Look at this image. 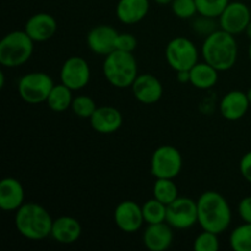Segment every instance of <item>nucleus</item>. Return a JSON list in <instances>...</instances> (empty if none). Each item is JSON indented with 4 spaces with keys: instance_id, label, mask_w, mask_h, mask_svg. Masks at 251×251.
Returning a JSON list of instances; mask_svg holds the SVG:
<instances>
[{
    "instance_id": "f257e3e1",
    "label": "nucleus",
    "mask_w": 251,
    "mask_h": 251,
    "mask_svg": "<svg viewBox=\"0 0 251 251\" xmlns=\"http://www.w3.org/2000/svg\"><path fill=\"white\" fill-rule=\"evenodd\" d=\"M198 225L202 230L222 234L232 223V208L227 199L217 191L208 190L198 199Z\"/></svg>"
},
{
    "instance_id": "f03ea898",
    "label": "nucleus",
    "mask_w": 251,
    "mask_h": 251,
    "mask_svg": "<svg viewBox=\"0 0 251 251\" xmlns=\"http://www.w3.org/2000/svg\"><path fill=\"white\" fill-rule=\"evenodd\" d=\"M202 59L217 69L218 71H228L238 60V43L235 36L218 28L210 36L205 37L201 46Z\"/></svg>"
},
{
    "instance_id": "7ed1b4c3",
    "label": "nucleus",
    "mask_w": 251,
    "mask_h": 251,
    "mask_svg": "<svg viewBox=\"0 0 251 251\" xmlns=\"http://www.w3.org/2000/svg\"><path fill=\"white\" fill-rule=\"evenodd\" d=\"M53 218L37 202H25L15 212V227L19 234L28 240L38 242L50 237Z\"/></svg>"
},
{
    "instance_id": "20e7f679",
    "label": "nucleus",
    "mask_w": 251,
    "mask_h": 251,
    "mask_svg": "<svg viewBox=\"0 0 251 251\" xmlns=\"http://www.w3.org/2000/svg\"><path fill=\"white\" fill-rule=\"evenodd\" d=\"M102 70L105 80L113 87L120 90L131 87L139 76V68L134 54L117 49L104 56Z\"/></svg>"
},
{
    "instance_id": "39448f33",
    "label": "nucleus",
    "mask_w": 251,
    "mask_h": 251,
    "mask_svg": "<svg viewBox=\"0 0 251 251\" xmlns=\"http://www.w3.org/2000/svg\"><path fill=\"white\" fill-rule=\"evenodd\" d=\"M34 41L24 31H12L0 41V64L4 68L22 66L31 59Z\"/></svg>"
},
{
    "instance_id": "423d86ee",
    "label": "nucleus",
    "mask_w": 251,
    "mask_h": 251,
    "mask_svg": "<svg viewBox=\"0 0 251 251\" xmlns=\"http://www.w3.org/2000/svg\"><path fill=\"white\" fill-rule=\"evenodd\" d=\"M54 81L48 74L42 71L25 74L17 83V91L20 97L28 104H39L47 102L51 88L54 87Z\"/></svg>"
},
{
    "instance_id": "0eeeda50",
    "label": "nucleus",
    "mask_w": 251,
    "mask_h": 251,
    "mask_svg": "<svg viewBox=\"0 0 251 251\" xmlns=\"http://www.w3.org/2000/svg\"><path fill=\"white\" fill-rule=\"evenodd\" d=\"M183 169V156L176 147L162 145L151 157V174L156 179H176Z\"/></svg>"
},
{
    "instance_id": "6e6552de",
    "label": "nucleus",
    "mask_w": 251,
    "mask_h": 251,
    "mask_svg": "<svg viewBox=\"0 0 251 251\" xmlns=\"http://www.w3.org/2000/svg\"><path fill=\"white\" fill-rule=\"evenodd\" d=\"M166 60L174 71L190 70L199 63V49L191 39L186 37H174L166 47Z\"/></svg>"
},
{
    "instance_id": "1a4fd4ad",
    "label": "nucleus",
    "mask_w": 251,
    "mask_h": 251,
    "mask_svg": "<svg viewBox=\"0 0 251 251\" xmlns=\"http://www.w3.org/2000/svg\"><path fill=\"white\" fill-rule=\"evenodd\" d=\"M166 222L178 230L193 228L198 223V202L190 198L179 196L167 206Z\"/></svg>"
},
{
    "instance_id": "9d476101",
    "label": "nucleus",
    "mask_w": 251,
    "mask_h": 251,
    "mask_svg": "<svg viewBox=\"0 0 251 251\" xmlns=\"http://www.w3.org/2000/svg\"><path fill=\"white\" fill-rule=\"evenodd\" d=\"M91 68L81 56H70L60 69V82L73 91H80L90 83Z\"/></svg>"
},
{
    "instance_id": "9b49d317",
    "label": "nucleus",
    "mask_w": 251,
    "mask_h": 251,
    "mask_svg": "<svg viewBox=\"0 0 251 251\" xmlns=\"http://www.w3.org/2000/svg\"><path fill=\"white\" fill-rule=\"evenodd\" d=\"M251 21V11L247 4L242 1H230L218 17L220 28L237 36L247 29Z\"/></svg>"
},
{
    "instance_id": "f8f14e48",
    "label": "nucleus",
    "mask_w": 251,
    "mask_h": 251,
    "mask_svg": "<svg viewBox=\"0 0 251 251\" xmlns=\"http://www.w3.org/2000/svg\"><path fill=\"white\" fill-rule=\"evenodd\" d=\"M114 223L122 232L136 233L145 223L142 206L132 200H125L118 203L114 210Z\"/></svg>"
},
{
    "instance_id": "ddd939ff",
    "label": "nucleus",
    "mask_w": 251,
    "mask_h": 251,
    "mask_svg": "<svg viewBox=\"0 0 251 251\" xmlns=\"http://www.w3.org/2000/svg\"><path fill=\"white\" fill-rule=\"evenodd\" d=\"M131 91L142 104H154L163 96V85L152 74H141L132 83Z\"/></svg>"
},
{
    "instance_id": "4468645a",
    "label": "nucleus",
    "mask_w": 251,
    "mask_h": 251,
    "mask_svg": "<svg viewBox=\"0 0 251 251\" xmlns=\"http://www.w3.org/2000/svg\"><path fill=\"white\" fill-rule=\"evenodd\" d=\"M117 29L108 25H100L91 29L86 37L87 47L97 55L107 56L115 50V41L118 37Z\"/></svg>"
},
{
    "instance_id": "2eb2a0df",
    "label": "nucleus",
    "mask_w": 251,
    "mask_h": 251,
    "mask_svg": "<svg viewBox=\"0 0 251 251\" xmlns=\"http://www.w3.org/2000/svg\"><path fill=\"white\" fill-rule=\"evenodd\" d=\"M90 124L98 134H114L122 127L123 114L117 108L110 107V105H102V107H97L92 117L90 118Z\"/></svg>"
},
{
    "instance_id": "dca6fc26",
    "label": "nucleus",
    "mask_w": 251,
    "mask_h": 251,
    "mask_svg": "<svg viewBox=\"0 0 251 251\" xmlns=\"http://www.w3.org/2000/svg\"><path fill=\"white\" fill-rule=\"evenodd\" d=\"M24 29L34 42H46L53 38L58 29V24L53 15L37 12L27 20Z\"/></svg>"
},
{
    "instance_id": "f3484780",
    "label": "nucleus",
    "mask_w": 251,
    "mask_h": 251,
    "mask_svg": "<svg viewBox=\"0 0 251 251\" xmlns=\"http://www.w3.org/2000/svg\"><path fill=\"white\" fill-rule=\"evenodd\" d=\"M174 228L167 222L147 225L142 234V243L150 251H164L171 248L174 240Z\"/></svg>"
},
{
    "instance_id": "a211bd4d",
    "label": "nucleus",
    "mask_w": 251,
    "mask_h": 251,
    "mask_svg": "<svg viewBox=\"0 0 251 251\" xmlns=\"http://www.w3.org/2000/svg\"><path fill=\"white\" fill-rule=\"evenodd\" d=\"M247 92L233 90L226 93L220 102V113L225 119L235 122L244 117L250 107Z\"/></svg>"
},
{
    "instance_id": "6ab92c4d",
    "label": "nucleus",
    "mask_w": 251,
    "mask_h": 251,
    "mask_svg": "<svg viewBox=\"0 0 251 251\" xmlns=\"http://www.w3.org/2000/svg\"><path fill=\"white\" fill-rule=\"evenodd\" d=\"M25 203V189L21 181L7 176L0 181V208L6 212H16Z\"/></svg>"
},
{
    "instance_id": "aec40b11",
    "label": "nucleus",
    "mask_w": 251,
    "mask_h": 251,
    "mask_svg": "<svg viewBox=\"0 0 251 251\" xmlns=\"http://www.w3.org/2000/svg\"><path fill=\"white\" fill-rule=\"evenodd\" d=\"M82 234V226L71 216H60L53 221L50 237L59 244L69 245L77 242Z\"/></svg>"
},
{
    "instance_id": "412c9836",
    "label": "nucleus",
    "mask_w": 251,
    "mask_h": 251,
    "mask_svg": "<svg viewBox=\"0 0 251 251\" xmlns=\"http://www.w3.org/2000/svg\"><path fill=\"white\" fill-rule=\"evenodd\" d=\"M149 11L150 0H119L115 7L117 19L125 25L139 24Z\"/></svg>"
},
{
    "instance_id": "4be33fe9",
    "label": "nucleus",
    "mask_w": 251,
    "mask_h": 251,
    "mask_svg": "<svg viewBox=\"0 0 251 251\" xmlns=\"http://www.w3.org/2000/svg\"><path fill=\"white\" fill-rule=\"evenodd\" d=\"M189 73H190V83L199 90H210V88L215 87L216 83L218 82L220 71L206 63L205 60L202 63L199 61L198 64H195L189 70Z\"/></svg>"
},
{
    "instance_id": "5701e85b",
    "label": "nucleus",
    "mask_w": 251,
    "mask_h": 251,
    "mask_svg": "<svg viewBox=\"0 0 251 251\" xmlns=\"http://www.w3.org/2000/svg\"><path fill=\"white\" fill-rule=\"evenodd\" d=\"M73 90L66 87L61 82L60 85H54L50 93H49L48 98H47V105L53 112H65L69 108H71V104H73Z\"/></svg>"
},
{
    "instance_id": "b1692460",
    "label": "nucleus",
    "mask_w": 251,
    "mask_h": 251,
    "mask_svg": "<svg viewBox=\"0 0 251 251\" xmlns=\"http://www.w3.org/2000/svg\"><path fill=\"white\" fill-rule=\"evenodd\" d=\"M153 198L168 206L179 198V189L174 179H156L152 189Z\"/></svg>"
},
{
    "instance_id": "393cba45",
    "label": "nucleus",
    "mask_w": 251,
    "mask_h": 251,
    "mask_svg": "<svg viewBox=\"0 0 251 251\" xmlns=\"http://www.w3.org/2000/svg\"><path fill=\"white\" fill-rule=\"evenodd\" d=\"M145 223L147 225H156V223L166 222L167 220V205L152 198L142 205Z\"/></svg>"
},
{
    "instance_id": "a878e982",
    "label": "nucleus",
    "mask_w": 251,
    "mask_h": 251,
    "mask_svg": "<svg viewBox=\"0 0 251 251\" xmlns=\"http://www.w3.org/2000/svg\"><path fill=\"white\" fill-rule=\"evenodd\" d=\"M229 245L234 251H251V223L244 222L232 230Z\"/></svg>"
},
{
    "instance_id": "bb28decb",
    "label": "nucleus",
    "mask_w": 251,
    "mask_h": 251,
    "mask_svg": "<svg viewBox=\"0 0 251 251\" xmlns=\"http://www.w3.org/2000/svg\"><path fill=\"white\" fill-rule=\"evenodd\" d=\"M96 109H97V104L90 96L80 95L77 97H74L71 110L76 117L81 119H90Z\"/></svg>"
},
{
    "instance_id": "cd10ccee",
    "label": "nucleus",
    "mask_w": 251,
    "mask_h": 251,
    "mask_svg": "<svg viewBox=\"0 0 251 251\" xmlns=\"http://www.w3.org/2000/svg\"><path fill=\"white\" fill-rule=\"evenodd\" d=\"M229 2L230 0H196L198 14L218 19Z\"/></svg>"
},
{
    "instance_id": "c85d7f7f",
    "label": "nucleus",
    "mask_w": 251,
    "mask_h": 251,
    "mask_svg": "<svg viewBox=\"0 0 251 251\" xmlns=\"http://www.w3.org/2000/svg\"><path fill=\"white\" fill-rule=\"evenodd\" d=\"M193 248L195 251H218L221 248L218 234L203 230L195 238Z\"/></svg>"
},
{
    "instance_id": "c756f323",
    "label": "nucleus",
    "mask_w": 251,
    "mask_h": 251,
    "mask_svg": "<svg viewBox=\"0 0 251 251\" xmlns=\"http://www.w3.org/2000/svg\"><path fill=\"white\" fill-rule=\"evenodd\" d=\"M172 11L178 19H193L198 14L196 0H173L171 4Z\"/></svg>"
},
{
    "instance_id": "7c9ffc66",
    "label": "nucleus",
    "mask_w": 251,
    "mask_h": 251,
    "mask_svg": "<svg viewBox=\"0 0 251 251\" xmlns=\"http://www.w3.org/2000/svg\"><path fill=\"white\" fill-rule=\"evenodd\" d=\"M215 20L216 19H213V17L203 16V15H199L198 17H193V24H191L193 31L195 33L200 34V36H210L216 29L220 28V27H217L220 25H217V22Z\"/></svg>"
},
{
    "instance_id": "2f4dec72",
    "label": "nucleus",
    "mask_w": 251,
    "mask_h": 251,
    "mask_svg": "<svg viewBox=\"0 0 251 251\" xmlns=\"http://www.w3.org/2000/svg\"><path fill=\"white\" fill-rule=\"evenodd\" d=\"M137 48V39L134 34L131 33H119L115 41V49L122 51H127V53H134L135 49Z\"/></svg>"
},
{
    "instance_id": "473e14b6",
    "label": "nucleus",
    "mask_w": 251,
    "mask_h": 251,
    "mask_svg": "<svg viewBox=\"0 0 251 251\" xmlns=\"http://www.w3.org/2000/svg\"><path fill=\"white\" fill-rule=\"evenodd\" d=\"M238 213L244 222L251 223V196H245L238 205Z\"/></svg>"
},
{
    "instance_id": "72a5a7b5",
    "label": "nucleus",
    "mask_w": 251,
    "mask_h": 251,
    "mask_svg": "<svg viewBox=\"0 0 251 251\" xmlns=\"http://www.w3.org/2000/svg\"><path fill=\"white\" fill-rule=\"evenodd\" d=\"M239 171L243 178L251 184V151L242 157L239 162Z\"/></svg>"
},
{
    "instance_id": "f704fd0d",
    "label": "nucleus",
    "mask_w": 251,
    "mask_h": 251,
    "mask_svg": "<svg viewBox=\"0 0 251 251\" xmlns=\"http://www.w3.org/2000/svg\"><path fill=\"white\" fill-rule=\"evenodd\" d=\"M176 81L179 83H190V73H189V70L176 71Z\"/></svg>"
},
{
    "instance_id": "c9c22d12",
    "label": "nucleus",
    "mask_w": 251,
    "mask_h": 251,
    "mask_svg": "<svg viewBox=\"0 0 251 251\" xmlns=\"http://www.w3.org/2000/svg\"><path fill=\"white\" fill-rule=\"evenodd\" d=\"M153 1L158 5H171L173 0H153Z\"/></svg>"
},
{
    "instance_id": "e433bc0d",
    "label": "nucleus",
    "mask_w": 251,
    "mask_h": 251,
    "mask_svg": "<svg viewBox=\"0 0 251 251\" xmlns=\"http://www.w3.org/2000/svg\"><path fill=\"white\" fill-rule=\"evenodd\" d=\"M5 86V74L0 71V88H4Z\"/></svg>"
},
{
    "instance_id": "4c0bfd02",
    "label": "nucleus",
    "mask_w": 251,
    "mask_h": 251,
    "mask_svg": "<svg viewBox=\"0 0 251 251\" xmlns=\"http://www.w3.org/2000/svg\"><path fill=\"white\" fill-rule=\"evenodd\" d=\"M245 33H247L248 38H249L250 41H251V21L249 22V25H248L247 29H245Z\"/></svg>"
},
{
    "instance_id": "58836bf2",
    "label": "nucleus",
    "mask_w": 251,
    "mask_h": 251,
    "mask_svg": "<svg viewBox=\"0 0 251 251\" xmlns=\"http://www.w3.org/2000/svg\"><path fill=\"white\" fill-rule=\"evenodd\" d=\"M247 95H248V98H249V102H250V104H251V87L249 88V90H248Z\"/></svg>"
},
{
    "instance_id": "ea45409f",
    "label": "nucleus",
    "mask_w": 251,
    "mask_h": 251,
    "mask_svg": "<svg viewBox=\"0 0 251 251\" xmlns=\"http://www.w3.org/2000/svg\"><path fill=\"white\" fill-rule=\"evenodd\" d=\"M248 53H249V60H250V63H251V43H250V46H249V51H248Z\"/></svg>"
}]
</instances>
